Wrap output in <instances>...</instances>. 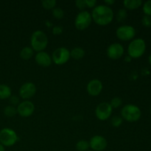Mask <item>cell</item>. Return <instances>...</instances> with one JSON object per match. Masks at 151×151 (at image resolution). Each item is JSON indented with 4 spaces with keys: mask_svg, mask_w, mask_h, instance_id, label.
Wrapping results in <instances>:
<instances>
[{
    "mask_svg": "<svg viewBox=\"0 0 151 151\" xmlns=\"http://www.w3.org/2000/svg\"><path fill=\"white\" fill-rule=\"evenodd\" d=\"M0 151H5L4 147L1 144H0Z\"/></svg>",
    "mask_w": 151,
    "mask_h": 151,
    "instance_id": "34",
    "label": "cell"
},
{
    "mask_svg": "<svg viewBox=\"0 0 151 151\" xmlns=\"http://www.w3.org/2000/svg\"><path fill=\"white\" fill-rule=\"evenodd\" d=\"M31 48L38 52H42L48 45V38L41 30H36L32 32L30 38Z\"/></svg>",
    "mask_w": 151,
    "mask_h": 151,
    "instance_id": "2",
    "label": "cell"
},
{
    "mask_svg": "<svg viewBox=\"0 0 151 151\" xmlns=\"http://www.w3.org/2000/svg\"><path fill=\"white\" fill-rule=\"evenodd\" d=\"M36 86L31 82L24 83L19 88V95L24 100H28L35 96Z\"/></svg>",
    "mask_w": 151,
    "mask_h": 151,
    "instance_id": "11",
    "label": "cell"
},
{
    "mask_svg": "<svg viewBox=\"0 0 151 151\" xmlns=\"http://www.w3.org/2000/svg\"><path fill=\"white\" fill-rule=\"evenodd\" d=\"M86 7L92 8V7H95L96 4H97V1L96 0H86Z\"/></svg>",
    "mask_w": 151,
    "mask_h": 151,
    "instance_id": "32",
    "label": "cell"
},
{
    "mask_svg": "<svg viewBox=\"0 0 151 151\" xmlns=\"http://www.w3.org/2000/svg\"><path fill=\"white\" fill-rule=\"evenodd\" d=\"M128 16V12L125 9H119L116 13V20L119 22H122L126 19Z\"/></svg>",
    "mask_w": 151,
    "mask_h": 151,
    "instance_id": "22",
    "label": "cell"
},
{
    "mask_svg": "<svg viewBox=\"0 0 151 151\" xmlns=\"http://www.w3.org/2000/svg\"><path fill=\"white\" fill-rule=\"evenodd\" d=\"M150 113H151V108H150Z\"/></svg>",
    "mask_w": 151,
    "mask_h": 151,
    "instance_id": "36",
    "label": "cell"
},
{
    "mask_svg": "<svg viewBox=\"0 0 151 151\" xmlns=\"http://www.w3.org/2000/svg\"><path fill=\"white\" fill-rule=\"evenodd\" d=\"M124 55L123 46L119 43H114L109 46L107 49V55L111 60H118Z\"/></svg>",
    "mask_w": 151,
    "mask_h": 151,
    "instance_id": "12",
    "label": "cell"
},
{
    "mask_svg": "<svg viewBox=\"0 0 151 151\" xmlns=\"http://www.w3.org/2000/svg\"><path fill=\"white\" fill-rule=\"evenodd\" d=\"M91 15L92 20L100 26L109 25L114 19L113 10L105 4L96 6Z\"/></svg>",
    "mask_w": 151,
    "mask_h": 151,
    "instance_id": "1",
    "label": "cell"
},
{
    "mask_svg": "<svg viewBox=\"0 0 151 151\" xmlns=\"http://www.w3.org/2000/svg\"><path fill=\"white\" fill-rule=\"evenodd\" d=\"M88 151H91V150H88Z\"/></svg>",
    "mask_w": 151,
    "mask_h": 151,
    "instance_id": "37",
    "label": "cell"
},
{
    "mask_svg": "<svg viewBox=\"0 0 151 151\" xmlns=\"http://www.w3.org/2000/svg\"><path fill=\"white\" fill-rule=\"evenodd\" d=\"M18 141L16 131L9 128H4L0 131V144L4 147H11Z\"/></svg>",
    "mask_w": 151,
    "mask_h": 151,
    "instance_id": "5",
    "label": "cell"
},
{
    "mask_svg": "<svg viewBox=\"0 0 151 151\" xmlns=\"http://www.w3.org/2000/svg\"><path fill=\"white\" fill-rule=\"evenodd\" d=\"M89 142L90 148L93 151H103L107 147V140L105 137L100 135H95L91 137Z\"/></svg>",
    "mask_w": 151,
    "mask_h": 151,
    "instance_id": "13",
    "label": "cell"
},
{
    "mask_svg": "<svg viewBox=\"0 0 151 151\" xmlns=\"http://www.w3.org/2000/svg\"><path fill=\"white\" fill-rule=\"evenodd\" d=\"M17 114V110L13 106H7L4 109V114L7 117H13Z\"/></svg>",
    "mask_w": 151,
    "mask_h": 151,
    "instance_id": "21",
    "label": "cell"
},
{
    "mask_svg": "<svg viewBox=\"0 0 151 151\" xmlns=\"http://www.w3.org/2000/svg\"><path fill=\"white\" fill-rule=\"evenodd\" d=\"M35 62L37 64L42 67H48L52 64V57L46 52H39L35 55Z\"/></svg>",
    "mask_w": 151,
    "mask_h": 151,
    "instance_id": "15",
    "label": "cell"
},
{
    "mask_svg": "<svg viewBox=\"0 0 151 151\" xmlns=\"http://www.w3.org/2000/svg\"><path fill=\"white\" fill-rule=\"evenodd\" d=\"M142 111L139 108L134 104H128L123 106L121 110L122 119L130 122H137L141 118Z\"/></svg>",
    "mask_w": 151,
    "mask_h": 151,
    "instance_id": "3",
    "label": "cell"
},
{
    "mask_svg": "<svg viewBox=\"0 0 151 151\" xmlns=\"http://www.w3.org/2000/svg\"><path fill=\"white\" fill-rule=\"evenodd\" d=\"M146 50L145 41L142 38H136L131 41L128 47V53L131 58H139Z\"/></svg>",
    "mask_w": 151,
    "mask_h": 151,
    "instance_id": "4",
    "label": "cell"
},
{
    "mask_svg": "<svg viewBox=\"0 0 151 151\" xmlns=\"http://www.w3.org/2000/svg\"><path fill=\"white\" fill-rule=\"evenodd\" d=\"M113 109L109 103H101L95 109V115L99 120L105 121L109 119L112 114Z\"/></svg>",
    "mask_w": 151,
    "mask_h": 151,
    "instance_id": "9",
    "label": "cell"
},
{
    "mask_svg": "<svg viewBox=\"0 0 151 151\" xmlns=\"http://www.w3.org/2000/svg\"><path fill=\"white\" fill-rule=\"evenodd\" d=\"M142 23L143 26L146 27H151V17L150 16H146L145 15L142 19Z\"/></svg>",
    "mask_w": 151,
    "mask_h": 151,
    "instance_id": "28",
    "label": "cell"
},
{
    "mask_svg": "<svg viewBox=\"0 0 151 151\" xmlns=\"http://www.w3.org/2000/svg\"><path fill=\"white\" fill-rule=\"evenodd\" d=\"M9 99H10V103H11L13 106H16V105L19 104L20 100H19V97H16V96H11Z\"/></svg>",
    "mask_w": 151,
    "mask_h": 151,
    "instance_id": "31",
    "label": "cell"
},
{
    "mask_svg": "<svg viewBox=\"0 0 151 151\" xmlns=\"http://www.w3.org/2000/svg\"><path fill=\"white\" fill-rule=\"evenodd\" d=\"M52 15L56 19H61L64 16V11L60 7H55L52 10Z\"/></svg>",
    "mask_w": 151,
    "mask_h": 151,
    "instance_id": "24",
    "label": "cell"
},
{
    "mask_svg": "<svg viewBox=\"0 0 151 151\" xmlns=\"http://www.w3.org/2000/svg\"><path fill=\"white\" fill-rule=\"evenodd\" d=\"M116 35L121 41H131L135 37L136 29L131 25H122L116 29Z\"/></svg>",
    "mask_w": 151,
    "mask_h": 151,
    "instance_id": "7",
    "label": "cell"
},
{
    "mask_svg": "<svg viewBox=\"0 0 151 151\" xmlns=\"http://www.w3.org/2000/svg\"><path fill=\"white\" fill-rule=\"evenodd\" d=\"M142 10L143 12H144L145 15L150 16L151 17V0L145 1V2L143 4Z\"/></svg>",
    "mask_w": 151,
    "mask_h": 151,
    "instance_id": "26",
    "label": "cell"
},
{
    "mask_svg": "<svg viewBox=\"0 0 151 151\" xmlns=\"http://www.w3.org/2000/svg\"><path fill=\"white\" fill-rule=\"evenodd\" d=\"M17 114L22 117L30 116L35 111V106L29 100H25L19 103L17 106Z\"/></svg>",
    "mask_w": 151,
    "mask_h": 151,
    "instance_id": "10",
    "label": "cell"
},
{
    "mask_svg": "<svg viewBox=\"0 0 151 151\" xmlns=\"http://www.w3.org/2000/svg\"><path fill=\"white\" fill-rule=\"evenodd\" d=\"M11 88L7 85L0 84V100H6L11 97Z\"/></svg>",
    "mask_w": 151,
    "mask_h": 151,
    "instance_id": "17",
    "label": "cell"
},
{
    "mask_svg": "<svg viewBox=\"0 0 151 151\" xmlns=\"http://www.w3.org/2000/svg\"><path fill=\"white\" fill-rule=\"evenodd\" d=\"M89 147V142L86 140H80L76 144V150L78 151H88Z\"/></svg>",
    "mask_w": 151,
    "mask_h": 151,
    "instance_id": "20",
    "label": "cell"
},
{
    "mask_svg": "<svg viewBox=\"0 0 151 151\" xmlns=\"http://www.w3.org/2000/svg\"><path fill=\"white\" fill-rule=\"evenodd\" d=\"M56 1L55 0H45L41 2L43 7L46 10H52L54 9L56 6Z\"/></svg>",
    "mask_w": 151,
    "mask_h": 151,
    "instance_id": "23",
    "label": "cell"
},
{
    "mask_svg": "<svg viewBox=\"0 0 151 151\" xmlns=\"http://www.w3.org/2000/svg\"><path fill=\"white\" fill-rule=\"evenodd\" d=\"M111 123L112 126L118 128L122 124V118L119 116H113L111 120Z\"/></svg>",
    "mask_w": 151,
    "mask_h": 151,
    "instance_id": "27",
    "label": "cell"
},
{
    "mask_svg": "<svg viewBox=\"0 0 151 151\" xmlns=\"http://www.w3.org/2000/svg\"><path fill=\"white\" fill-rule=\"evenodd\" d=\"M104 3H105V5L106 6H111L112 5V4H114L115 3V1L114 0H106V1H104Z\"/></svg>",
    "mask_w": 151,
    "mask_h": 151,
    "instance_id": "33",
    "label": "cell"
},
{
    "mask_svg": "<svg viewBox=\"0 0 151 151\" xmlns=\"http://www.w3.org/2000/svg\"><path fill=\"white\" fill-rule=\"evenodd\" d=\"M70 58V52L68 49L59 47L53 52L52 60L56 65H63L67 63Z\"/></svg>",
    "mask_w": 151,
    "mask_h": 151,
    "instance_id": "8",
    "label": "cell"
},
{
    "mask_svg": "<svg viewBox=\"0 0 151 151\" xmlns=\"http://www.w3.org/2000/svg\"><path fill=\"white\" fill-rule=\"evenodd\" d=\"M91 22V15L86 10H83L77 15L75 20V26L78 30H84L90 26Z\"/></svg>",
    "mask_w": 151,
    "mask_h": 151,
    "instance_id": "6",
    "label": "cell"
},
{
    "mask_svg": "<svg viewBox=\"0 0 151 151\" xmlns=\"http://www.w3.org/2000/svg\"><path fill=\"white\" fill-rule=\"evenodd\" d=\"M125 7L128 10H136L142 4V0H125L123 1Z\"/></svg>",
    "mask_w": 151,
    "mask_h": 151,
    "instance_id": "16",
    "label": "cell"
},
{
    "mask_svg": "<svg viewBox=\"0 0 151 151\" xmlns=\"http://www.w3.org/2000/svg\"><path fill=\"white\" fill-rule=\"evenodd\" d=\"M34 50L31 48V47H25L21 50L20 57L21 58L24 60H29L33 56Z\"/></svg>",
    "mask_w": 151,
    "mask_h": 151,
    "instance_id": "19",
    "label": "cell"
},
{
    "mask_svg": "<svg viewBox=\"0 0 151 151\" xmlns=\"http://www.w3.org/2000/svg\"><path fill=\"white\" fill-rule=\"evenodd\" d=\"M122 100L119 97H115L111 100L110 105L112 107V109H117L119 106H122Z\"/></svg>",
    "mask_w": 151,
    "mask_h": 151,
    "instance_id": "25",
    "label": "cell"
},
{
    "mask_svg": "<svg viewBox=\"0 0 151 151\" xmlns=\"http://www.w3.org/2000/svg\"><path fill=\"white\" fill-rule=\"evenodd\" d=\"M86 90L89 95L92 97L98 96L103 90V83L97 79L91 80L87 84Z\"/></svg>",
    "mask_w": 151,
    "mask_h": 151,
    "instance_id": "14",
    "label": "cell"
},
{
    "mask_svg": "<svg viewBox=\"0 0 151 151\" xmlns=\"http://www.w3.org/2000/svg\"><path fill=\"white\" fill-rule=\"evenodd\" d=\"M63 32V27L60 26H55L52 29V33L55 35H59Z\"/></svg>",
    "mask_w": 151,
    "mask_h": 151,
    "instance_id": "30",
    "label": "cell"
},
{
    "mask_svg": "<svg viewBox=\"0 0 151 151\" xmlns=\"http://www.w3.org/2000/svg\"><path fill=\"white\" fill-rule=\"evenodd\" d=\"M85 55V50L79 47H75L70 52V57L75 60H81Z\"/></svg>",
    "mask_w": 151,
    "mask_h": 151,
    "instance_id": "18",
    "label": "cell"
},
{
    "mask_svg": "<svg viewBox=\"0 0 151 151\" xmlns=\"http://www.w3.org/2000/svg\"><path fill=\"white\" fill-rule=\"evenodd\" d=\"M75 4H76L77 7L81 11H83L86 7H87L86 4V0H78V1H75Z\"/></svg>",
    "mask_w": 151,
    "mask_h": 151,
    "instance_id": "29",
    "label": "cell"
},
{
    "mask_svg": "<svg viewBox=\"0 0 151 151\" xmlns=\"http://www.w3.org/2000/svg\"><path fill=\"white\" fill-rule=\"evenodd\" d=\"M148 62H149V63L151 65V54L149 55V57H148Z\"/></svg>",
    "mask_w": 151,
    "mask_h": 151,
    "instance_id": "35",
    "label": "cell"
}]
</instances>
